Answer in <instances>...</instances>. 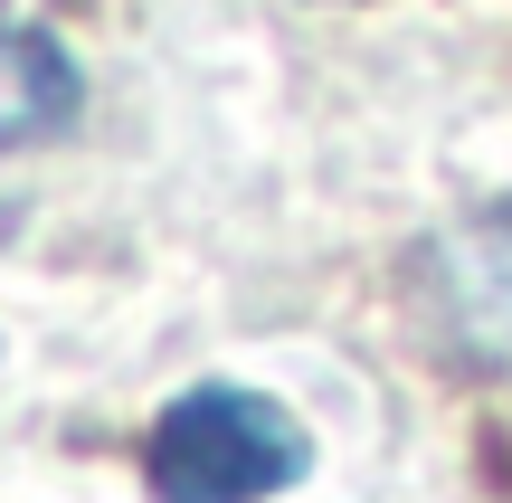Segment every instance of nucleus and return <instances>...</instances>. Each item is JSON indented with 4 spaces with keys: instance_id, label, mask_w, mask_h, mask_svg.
Returning <instances> with one entry per match:
<instances>
[{
    "instance_id": "obj_1",
    "label": "nucleus",
    "mask_w": 512,
    "mask_h": 503,
    "mask_svg": "<svg viewBox=\"0 0 512 503\" xmlns=\"http://www.w3.org/2000/svg\"><path fill=\"white\" fill-rule=\"evenodd\" d=\"M313 475V437L275 390L190 380L143 428V494L152 503H275Z\"/></svg>"
},
{
    "instance_id": "obj_2",
    "label": "nucleus",
    "mask_w": 512,
    "mask_h": 503,
    "mask_svg": "<svg viewBox=\"0 0 512 503\" xmlns=\"http://www.w3.org/2000/svg\"><path fill=\"white\" fill-rule=\"evenodd\" d=\"M427 314L456 333L475 371L512 380V209L427 247Z\"/></svg>"
},
{
    "instance_id": "obj_3",
    "label": "nucleus",
    "mask_w": 512,
    "mask_h": 503,
    "mask_svg": "<svg viewBox=\"0 0 512 503\" xmlns=\"http://www.w3.org/2000/svg\"><path fill=\"white\" fill-rule=\"evenodd\" d=\"M76 124V57L48 29H0V162Z\"/></svg>"
}]
</instances>
